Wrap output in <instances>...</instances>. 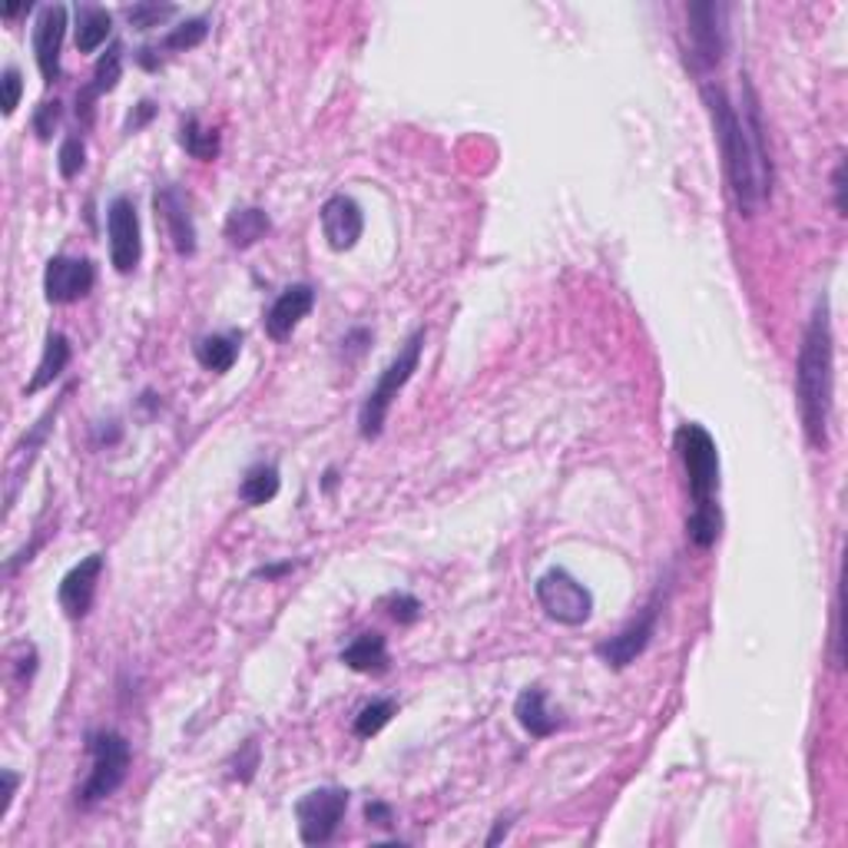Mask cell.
<instances>
[{"label":"cell","instance_id":"6da1fadb","mask_svg":"<svg viewBox=\"0 0 848 848\" xmlns=\"http://www.w3.org/2000/svg\"><path fill=\"white\" fill-rule=\"evenodd\" d=\"M702 103L712 119L719 153H722V170H725V179H730L736 209L740 216H756L763 202L773 196V160L766 147L759 96L750 77H743V109L716 83H702Z\"/></svg>","mask_w":848,"mask_h":848},{"label":"cell","instance_id":"7a4b0ae2","mask_svg":"<svg viewBox=\"0 0 848 848\" xmlns=\"http://www.w3.org/2000/svg\"><path fill=\"white\" fill-rule=\"evenodd\" d=\"M832 395H835V338H832V309L828 295H818L812 318L802 335L799 361H795V398L802 428L812 448H828V421H832Z\"/></svg>","mask_w":848,"mask_h":848},{"label":"cell","instance_id":"3957f363","mask_svg":"<svg viewBox=\"0 0 848 848\" xmlns=\"http://www.w3.org/2000/svg\"><path fill=\"white\" fill-rule=\"evenodd\" d=\"M421 348H425V328H418V332L405 341V348L395 355V361L382 372V379L375 382V388L369 392V398L361 402V411H358V434L365 438V441H375V438L382 434L392 402L398 398V392H402V388L411 382V375L418 372Z\"/></svg>","mask_w":848,"mask_h":848},{"label":"cell","instance_id":"277c9868","mask_svg":"<svg viewBox=\"0 0 848 848\" xmlns=\"http://www.w3.org/2000/svg\"><path fill=\"white\" fill-rule=\"evenodd\" d=\"M86 753L93 759V769L86 776V782L80 786V795L77 802L83 809H93L96 802L109 799L119 786L127 782V773H130V743L119 736L116 730H96L86 736Z\"/></svg>","mask_w":848,"mask_h":848},{"label":"cell","instance_id":"5b68a950","mask_svg":"<svg viewBox=\"0 0 848 848\" xmlns=\"http://www.w3.org/2000/svg\"><path fill=\"white\" fill-rule=\"evenodd\" d=\"M673 444H676L679 461H683V467H686L693 508H716V491H719V448H716L712 434H709L702 425L686 421V425L676 428Z\"/></svg>","mask_w":848,"mask_h":848},{"label":"cell","instance_id":"8992f818","mask_svg":"<svg viewBox=\"0 0 848 848\" xmlns=\"http://www.w3.org/2000/svg\"><path fill=\"white\" fill-rule=\"evenodd\" d=\"M534 593L544 614L564 627H583L593 614V593L564 567H550L547 573H541Z\"/></svg>","mask_w":848,"mask_h":848},{"label":"cell","instance_id":"52a82bcc","mask_svg":"<svg viewBox=\"0 0 848 848\" xmlns=\"http://www.w3.org/2000/svg\"><path fill=\"white\" fill-rule=\"evenodd\" d=\"M730 8L716 4V0H702V4H689L686 8V21H689V60L696 73L716 70L725 57V47H730Z\"/></svg>","mask_w":848,"mask_h":848},{"label":"cell","instance_id":"ba28073f","mask_svg":"<svg viewBox=\"0 0 848 848\" xmlns=\"http://www.w3.org/2000/svg\"><path fill=\"white\" fill-rule=\"evenodd\" d=\"M348 812V789L325 786L312 789L295 802V818H299V835L305 845H325L338 832L341 818Z\"/></svg>","mask_w":848,"mask_h":848},{"label":"cell","instance_id":"9c48e42d","mask_svg":"<svg viewBox=\"0 0 848 848\" xmlns=\"http://www.w3.org/2000/svg\"><path fill=\"white\" fill-rule=\"evenodd\" d=\"M106 235H109V263L119 276H130L143 259V232L140 216L130 196H116L106 209Z\"/></svg>","mask_w":848,"mask_h":848},{"label":"cell","instance_id":"30bf717a","mask_svg":"<svg viewBox=\"0 0 848 848\" xmlns=\"http://www.w3.org/2000/svg\"><path fill=\"white\" fill-rule=\"evenodd\" d=\"M96 282V269L90 259H70V256H54L44 272V295L50 305H70L90 295Z\"/></svg>","mask_w":848,"mask_h":848},{"label":"cell","instance_id":"8fae6325","mask_svg":"<svg viewBox=\"0 0 848 848\" xmlns=\"http://www.w3.org/2000/svg\"><path fill=\"white\" fill-rule=\"evenodd\" d=\"M63 37H67V8L63 4L44 8L37 18V27H34V54H37V67H40V77L47 86L60 80Z\"/></svg>","mask_w":848,"mask_h":848},{"label":"cell","instance_id":"7c38bea8","mask_svg":"<svg viewBox=\"0 0 848 848\" xmlns=\"http://www.w3.org/2000/svg\"><path fill=\"white\" fill-rule=\"evenodd\" d=\"M653 630H657V607L650 603V607H647L634 624H627L617 637L603 640V643L596 647V657L607 663V666H614V670H627V666L650 647Z\"/></svg>","mask_w":848,"mask_h":848},{"label":"cell","instance_id":"4fadbf2b","mask_svg":"<svg viewBox=\"0 0 848 848\" xmlns=\"http://www.w3.org/2000/svg\"><path fill=\"white\" fill-rule=\"evenodd\" d=\"M100 573H103V554H90L86 560H80V564L60 580L57 600H60V611H63L70 620H80V617L90 614L93 596H96V583H100Z\"/></svg>","mask_w":848,"mask_h":848},{"label":"cell","instance_id":"5bb4252c","mask_svg":"<svg viewBox=\"0 0 848 848\" xmlns=\"http://www.w3.org/2000/svg\"><path fill=\"white\" fill-rule=\"evenodd\" d=\"M361 229H365V216H361V206L351 196L338 193L322 206V235L328 242V249H335V253L355 249V242L361 239Z\"/></svg>","mask_w":848,"mask_h":848},{"label":"cell","instance_id":"9a60e30c","mask_svg":"<svg viewBox=\"0 0 848 848\" xmlns=\"http://www.w3.org/2000/svg\"><path fill=\"white\" fill-rule=\"evenodd\" d=\"M312 305H315V289H312L309 282L289 286V289L272 302V309L266 312V335H269L272 341H286V338L302 325V318L312 312Z\"/></svg>","mask_w":848,"mask_h":848},{"label":"cell","instance_id":"2e32d148","mask_svg":"<svg viewBox=\"0 0 848 848\" xmlns=\"http://www.w3.org/2000/svg\"><path fill=\"white\" fill-rule=\"evenodd\" d=\"M153 202H156V212H160L163 222H166V232H170V239H173V249H176L179 256H193V253H196V222H193L189 199L183 196V189L163 186Z\"/></svg>","mask_w":848,"mask_h":848},{"label":"cell","instance_id":"e0dca14e","mask_svg":"<svg viewBox=\"0 0 848 848\" xmlns=\"http://www.w3.org/2000/svg\"><path fill=\"white\" fill-rule=\"evenodd\" d=\"M514 716H518V722L524 725V733H531L534 740L554 736V733H557V725H560L557 712L547 706L544 689H537V686H531V689H524V693L518 696V702H514Z\"/></svg>","mask_w":848,"mask_h":848},{"label":"cell","instance_id":"ac0fdd59","mask_svg":"<svg viewBox=\"0 0 848 848\" xmlns=\"http://www.w3.org/2000/svg\"><path fill=\"white\" fill-rule=\"evenodd\" d=\"M341 663L355 673H385L388 670V643L382 634H358L345 650Z\"/></svg>","mask_w":848,"mask_h":848},{"label":"cell","instance_id":"d6986e66","mask_svg":"<svg viewBox=\"0 0 848 848\" xmlns=\"http://www.w3.org/2000/svg\"><path fill=\"white\" fill-rule=\"evenodd\" d=\"M272 229L269 216L256 206H242V209H232L229 219H225V239L232 249H249L256 246L259 239H266V232Z\"/></svg>","mask_w":848,"mask_h":848},{"label":"cell","instance_id":"ffe728a7","mask_svg":"<svg viewBox=\"0 0 848 848\" xmlns=\"http://www.w3.org/2000/svg\"><path fill=\"white\" fill-rule=\"evenodd\" d=\"M70 338L63 335V332H50L47 335V341H44V355H40V365H37V372H34V379H31V385H27V395H37V392H44V388H50L60 375H63V369L70 365Z\"/></svg>","mask_w":848,"mask_h":848},{"label":"cell","instance_id":"44dd1931","mask_svg":"<svg viewBox=\"0 0 848 848\" xmlns=\"http://www.w3.org/2000/svg\"><path fill=\"white\" fill-rule=\"evenodd\" d=\"M279 467L276 464H253L246 477L239 480V501L249 508H263L279 495Z\"/></svg>","mask_w":848,"mask_h":848},{"label":"cell","instance_id":"7402d4cb","mask_svg":"<svg viewBox=\"0 0 848 848\" xmlns=\"http://www.w3.org/2000/svg\"><path fill=\"white\" fill-rule=\"evenodd\" d=\"M196 358H199L202 369H209L216 375H225L239 358V335H206L196 345Z\"/></svg>","mask_w":848,"mask_h":848},{"label":"cell","instance_id":"603a6c76","mask_svg":"<svg viewBox=\"0 0 848 848\" xmlns=\"http://www.w3.org/2000/svg\"><path fill=\"white\" fill-rule=\"evenodd\" d=\"M113 34V18L103 8H80L77 11V50L93 54Z\"/></svg>","mask_w":848,"mask_h":848},{"label":"cell","instance_id":"cb8c5ba5","mask_svg":"<svg viewBox=\"0 0 848 848\" xmlns=\"http://www.w3.org/2000/svg\"><path fill=\"white\" fill-rule=\"evenodd\" d=\"M179 143H183V150H186L193 160H202V163H212V160L219 156V150H222V147H219V133L209 130V127H202L199 116H186V119H183Z\"/></svg>","mask_w":848,"mask_h":848},{"label":"cell","instance_id":"d4e9b609","mask_svg":"<svg viewBox=\"0 0 848 848\" xmlns=\"http://www.w3.org/2000/svg\"><path fill=\"white\" fill-rule=\"evenodd\" d=\"M119 77H124V50L119 47H109L100 60H96V67H93V80H90V86H83L90 96H103V93H113L116 90V83H119Z\"/></svg>","mask_w":848,"mask_h":848},{"label":"cell","instance_id":"484cf974","mask_svg":"<svg viewBox=\"0 0 848 848\" xmlns=\"http://www.w3.org/2000/svg\"><path fill=\"white\" fill-rule=\"evenodd\" d=\"M395 712H398L395 699H372L369 706H361V712L355 716V736H361V740L379 736L385 725L392 722Z\"/></svg>","mask_w":848,"mask_h":848},{"label":"cell","instance_id":"4316f807","mask_svg":"<svg viewBox=\"0 0 848 848\" xmlns=\"http://www.w3.org/2000/svg\"><path fill=\"white\" fill-rule=\"evenodd\" d=\"M719 531H722L719 504H716V508H693V514H689V521H686V534H689V541H693L699 550H709V547L719 541Z\"/></svg>","mask_w":848,"mask_h":848},{"label":"cell","instance_id":"83f0119b","mask_svg":"<svg viewBox=\"0 0 848 848\" xmlns=\"http://www.w3.org/2000/svg\"><path fill=\"white\" fill-rule=\"evenodd\" d=\"M206 34H209V24L202 18H193V21H183L179 27H173L166 34L163 47L166 50H193V47H199L206 40Z\"/></svg>","mask_w":848,"mask_h":848},{"label":"cell","instance_id":"f1b7e54d","mask_svg":"<svg viewBox=\"0 0 848 848\" xmlns=\"http://www.w3.org/2000/svg\"><path fill=\"white\" fill-rule=\"evenodd\" d=\"M57 166H60V176H63V179H73V176L83 173V166H86V143H83L80 133H70V137L60 143Z\"/></svg>","mask_w":848,"mask_h":848},{"label":"cell","instance_id":"f546056e","mask_svg":"<svg viewBox=\"0 0 848 848\" xmlns=\"http://www.w3.org/2000/svg\"><path fill=\"white\" fill-rule=\"evenodd\" d=\"M173 14H176L173 4H133V8L127 11L130 27H137V31H153V27H160L163 21H170Z\"/></svg>","mask_w":848,"mask_h":848},{"label":"cell","instance_id":"4dcf8cb0","mask_svg":"<svg viewBox=\"0 0 848 848\" xmlns=\"http://www.w3.org/2000/svg\"><path fill=\"white\" fill-rule=\"evenodd\" d=\"M60 116H63L60 100H44V103L37 106V113H34V133H37V140H50V137H54V130H57V124H60Z\"/></svg>","mask_w":848,"mask_h":848},{"label":"cell","instance_id":"1f68e13d","mask_svg":"<svg viewBox=\"0 0 848 848\" xmlns=\"http://www.w3.org/2000/svg\"><path fill=\"white\" fill-rule=\"evenodd\" d=\"M4 116H14V109L21 106V93H24V80H21V70L18 67H8L4 70Z\"/></svg>","mask_w":848,"mask_h":848},{"label":"cell","instance_id":"d6a6232c","mask_svg":"<svg viewBox=\"0 0 848 848\" xmlns=\"http://www.w3.org/2000/svg\"><path fill=\"white\" fill-rule=\"evenodd\" d=\"M388 607H392V617H395L398 624H415L418 614H421V603H418L411 593H395V596L388 600Z\"/></svg>","mask_w":848,"mask_h":848},{"label":"cell","instance_id":"836d02e7","mask_svg":"<svg viewBox=\"0 0 848 848\" xmlns=\"http://www.w3.org/2000/svg\"><path fill=\"white\" fill-rule=\"evenodd\" d=\"M232 766H242V773H239L235 779L249 782V779L256 776V766H259V746L249 740V743H246V756H235V763H232Z\"/></svg>","mask_w":848,"mask_h":848},{"label":"cell","instance_id":"e575fe53","mask_svg":"<svg viewBox=\"0 0 848 848\" xmlns=\"http://www.w3.org/2000/svg\"><path fill=\"white\" fill-rule=\"evenodd\" d=\"M832 189H835V209H838V216H848V206H845V160L835 166Z\"/></svg>","mask_w":848,"mask_h":848},{"label":"cell","instance_id":"d590c367","mask_svg":"<svg viewBox=\"0 0 848 848\" xmlns=\"http://www.w3.org/2000/svg\"><path fill=\"white\" fill-rule=\"evenodd\" d=\"M365 818H369L372 825H392V809H388L385 802H369V805H365Z\"/></svg>","mask_w":848,"mask_h":848},{"label":"cell","instance_id":"8d00e7d4","mask_svg":"<svg viewBox=\"0 0 848 848\" xmlns=\"http://www.w3.org/2000/svg\"><path fill=\"white\" fill-rule=\"evenodd\" d=\"M153 113H156V106H153L150 100H143V103H140V109H137V116H130V130L137 133V130H140L143 124H147V119H150Z\"/></svg>","mask_w":848,"mask_h":848},{"label":"cell","instance_id":"74e56055","mask_svg":"<svg viewBox=\"0 0 848 848\" xmlns=\"http://www.w3.org/2000/svg\"><path fill=\"white\" fill-rule=\"evenodd\" d=\"M4 782H8V792H4V809H0V815L11 812V802H14V792H18V776L8 769V773H4Z\"/></svg>","mask_w":848,"mask_h":848},{"label":"cell","instance_id":"f35d334b","mask_svg":"<svg viewBox=\"0 0 848 848\" xmlns=\"http://www.w3.org/2000/svg\"><path fill=\"white\" fill-rule=\"evenodd\" d=\"M508 832H511V818H498V828H495V832L488 835V845H498V841H501V838H504Z\"/></svg>","mask_w":848,"mask_h":848}]
</instances>
